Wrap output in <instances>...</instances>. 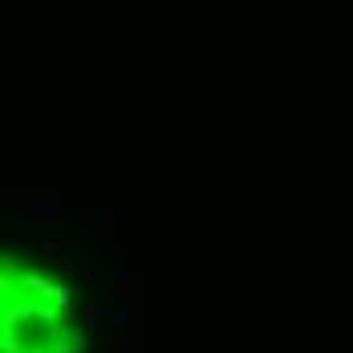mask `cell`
<instances>
[{"mask_svg": "<svg viewBox=\"0 0 353 353\" xmlns=\"http://www.w3.org/2000/svg\"><path fill=\"white\" fill-rule=\"evenodd\" d=\"M0 353H81L65 284L17 256H0Z\"/></svg>", "mask_w": 353, "mask_h": 353, "instance_id": "6da1fadb", "label": "cell"}]
</instances>
